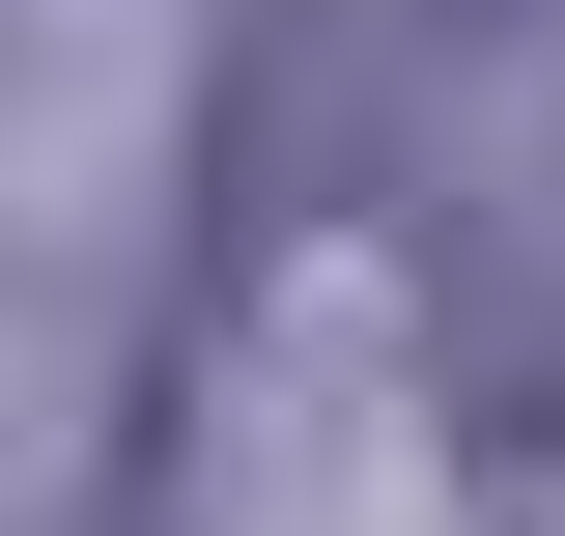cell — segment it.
I'll use <instances>...</instances> for the list:
<instances>
[{
  "label": "cell",
  "mask_w": 565,
  "mask_h": 536,
  "mask_svg": "<svg viewBox=\"0 0 565 536\" xmlns=\"http://www.w3.org/2000/svg\"><path fill=\"white\" fill-rule=\"evenodd\" d=\"M29 199H57V282L141 255V199H170V0H57V57H29Z\"/></svg>",
  "instance_id": "1"
}]
</instances>
